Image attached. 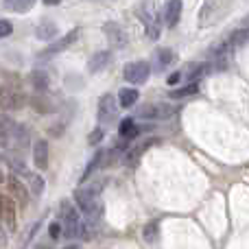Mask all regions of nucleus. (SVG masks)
Wrapping results in <instances>:
<instances>
[{
    "label": "nucleus",
    "mask_w": 249,
    "mask_h": 249,
    "mask_svg": "<svg viewBox=\"0 0 249 249\" xmlns=\"http://www.w3.org/2000/svg\"><path fill=\"white\" fill-rule=\"evenodd\" d=\"M59 223H61V236L66 241H74L81 234V219H79V210L72 201L64 199L59 203Z\"/></svg>",
    "instance_id": "nucleus-1"
},
{
    "label": "nucleus",
    "mask_w": 249,
    "mask_h": 249,
    "mask_svg": "<svg viewBox=\"0 0 249 249\" xmlns=\"http://www.w3.org/2000/svg\"><path fill=\"white\" fill-rule=\"evenodd\" d=\"M124 81H129V86H142V83L149 81L151 77V64L149 61H131V64L124 66L123 70Z\"/></svg>",
    "instance_id": "nucleus-2"
},
{
    "label": "nucleus",
    "mask_w": 249,
    "mask_h": 249,
    "mask_svg": "<svg viewBox=\"0 0 249 249\" xmlns=\"http://www.w3.org/2000/svg\"><path fill=\"white\" fill-rule=\"evenodd\" d=\"M4 184H7L9 188V195H11V199L18 203V206L26 208L29 206V199H31V193H29V186L24 184V181L18 179V175H9L7 179H4Z\"/></svg>",
    "instance_id": "nucleus-3"
},
{
    "label": "nucleus",
    "mask_w": 249,
    "mask_h": 249,
    "mask_svg": "<svg viewBox=\"0 0 249 249\" xmlns=\"http://www.w3.org/2000/svg\"><path fill=\"white\" fill-rule=\"evenodd\" d=\"M26 105V96L13 88H0V109L4 112H18Z\"/></svg>",
    "instance_id": "nucleus-4"
},
{
    "label": "nucleus",
    "mask_w": 249,
    "mask_h": 249,
    "mask_svg": "<svg viewBox=\"0 0 249 249\" xmlns=\"http://www.w3.org/2000/svg\"><path fill=\"white\" fill-rule=\"evenodd\" d=\"M79 35H81V31H79V29H72L70 33H66L61 39H57V42H53L51 46L44 48V51L39 53L37 57H39V59H48V57H53V55H59V53H64L66 48H70L74 42H77Z\"/></svg>",
    "instance_id": "nucleus-5"
},
{
    "label": "nucleus",
    "mask_w": 249,
    "mask_h": 249,
    "mask_svg": "<svg viewBox=\"0 0 249 249\" xmlns=\"http://www.w3.org/2000/svg\"><path fill=\"white\" fill-rule=\"evenodd\" d=\"M96 114H99V123L107 124L116 118L118 114V103L114 99V94H103L99 99V105H96Z\"/></svg>",
    "instance_id": "nucleus-6"
},
{
    "label": "nucleus",
    "mask_w": 249,
    "mask_h": 249,
    "mask_svg": "<svg viewBox=\"0 0 249 249\" xmlns=\"http://www.w3.org/2000/svg\"><path fill=\"white\" fill-rule=\"evenodd\" d=\"M171 112L173 109L164 103H149V105H142L136 116L142 118V121H164V118L171 116Z\"/></svg>",
    "instance_id": "nucleus-7"
},
{
    "label": "nucleus",
    "mask_w": 249,
    "mask_h": 249,
    "mask_svg": "<svg viewBox=\"0 0 249 249\" xmlns=\"http://www.w3.org/2000/svg\"><path fill=\"white\" fill-rule=\"evenodd\" d=\"M103 31H105L107 42L112 44L114 48H124L127 46V33H124V29L118 24V22H105Z\"/></svg>",
    "instance_id": "nucleus-8"
},
{
    "label": "nucleus",
    "mask_w": 249,
    "mask_h": 249,
    "mask_svg": "<svg viewBox=\"0 0 249 249\" xmlns=\"http://www.w3.org/2000/svg\"><path fill=\"white\" fill-rule=\"evenodd\" d=\"M0 221L4 223V228L9 232H16L18 230V212H16V201L11 197H4L2 203V214H0Z\"/></svg>",
    "instance_id": "nucleus-9"
},
{
    "label": "nucleus",
    "mask_w": 249,
    "mask_h": 249,
    "mask_svg": "<svg viewBox=\"0 0 249 249\" xmlns=\"http://www.w3.org/2000/svg\"><path fill=\"white\" fill-rule=\"evenodd\" d=\"M179 18H181V0H168L164 4V24L168 29H173V26H177Z\"/></svg>",
    "instance_id": "nucleus-10"
},
{
    "label": "nucleus",
    "mask_w": 249,
    "mask_h": 249,
    "mask_svg": "<svg viewBox=\"0 0 249 249\" xmlns=\"http://www.w3.org/2000/svg\"><path fill=\"white\" fill-rule=\"evenodd\" d=\"M33 164L37 171H46L48 168V142L37 140L33 144Z\"/></svg>",
    "instance_id": "nucleus-11"
},
{
    "label": "nucleus",
    "mask_w": 249,
    "mask_h": 249,
    "mask_svg": "<svg viewBox=\"0 0 249 249\" xmlns=\"http://www.w3.org/2000/svg\"><path fill=\"white\" fill-rule=\"evenodd\" d=\"M109 61H112V53L109 51H99L96 55L90 57V61H88V70H90L92 74H99V72H103V70L107 68Z\"/></svg>",
    "instance_id": "nucleus-12"
},
{
    "label": "nucleus",
    "mask_w": 249,
    "mask_h": 249,
    "mask_svg": "<svg viewBox=\"0 0 249 249\" xmlns=\"http://www.w3.org/2000/svg\"><path fill=\"white\" fill-rule=\"evenodd\" d=\"M29 105L35 109L37 114H53L55 112V103H53L51 96L46 94H35V96H29Z\"/></svg>",
    "instance_id": "nucleus-13"
},
{
    "label": "nucleus",
    "mask_w": 249,
    "mask_h": 249,
    "mask_svg": "<svg viewBox=\"0 0 249 249\" xmlns=\"http://www.w3.org/2000/svg\"><path fill=\"white\" fill-rule=\"evenodd\" d=\"M138 99H140V92L136 90V88H123L121 92H118V105L124 109H129V107H133V105L138 103Z\"/></svg>",
    "instance_id": "nucleus-14"
},
{
    "label": "nucleus",
    "mask_w": 249,
    "mask_h": 249,
    "mask_svg": "<svg viewBox=\"0 0 249 249\" xmlns=\"http://www.w3.org/2000/svg\"><path fill=\"white\" fill-rule=\"evenodd\" d=\"M29 81L37 92L48 90V86H51V77H48V72H44V70H39V68L29 74Z\"/></svg>",
    "instance_id": "nucleus-15"
},
{
    "label": "nucleus",
    "mask_w": 249,
    "mask_h": 249,
    "mask_svg": "<svg viewBox=\"0 0 249 249\" xmlns=\"http://www.w3.org/2000/svg\"><path fill=\"white\" fill-rule=\"evenodd\" d=\"M118 133H121L123 140H136V138L140 136L142 131H140V127H138V124L131 121V118H124V121H121Z\"/></svg>",
    "instance_id": "nucleus-16"
},
{
    "label": "nucleus",
    "mask_w": 249,
    "mask_h": 249,
    "mask_svg": "<svg viewBox=\"0 0 249 249\" xmlns=\"http://www.w3.org/2000/svg\"><path fill=\"white\" fill-rule=\"evenodd\" d=\"M26 186H29L31 195L39 197V195L44 193V188H46V181H44V177L37 175V173H26Z\"/></svg>",
    "instance_id": "nucleus-17"
},
{
    "label": "nucleus",
    "mask_w": 249,
    "mask_h": 249,
    "mask_svg": "<svg viewBox=\"0 0 249 249\" xmlns=\"http://www.w3.org/2000/svg\"><path fill=\"white\" fill-rule=\"evenodd\" d=\"M216 7H219V0H206L201 11H199V24L206 26L208 22H212V18H214V13H216Z\"/></svg>",
    "instance_id": "nucleus-18"
},
{
    "label": "nucleus",
    "mask_w": 249,
    "mask_h": 249,
    "mask_svg": "<svg viewBox=\"0 0 249 249\" xmlns=\"http://www.w3.org/2000/svg\"><path fill=\"white\" fill-rule=\"evenodd\" d=\"M142 238L146 243H158L160 238V223L158 221H149V223L142 228Z\"/></svg>",
    "instance_id": "nucleus-19"
},
{
    "label": "nucleus",
    "mask_w": 249,
    "mask_h": 249,
    "mask_svg": "<svg viewBox=\"0 0 249 249\" xmlns=\"http://www.w3.org/2000/svg\"><path fill=\"white\" fill-rule=\"evenodd\" d=\"M35 4V0H4V7L13 13H26Z\"/></svg>",
    "instance_id": "nucleus-20"
},
{
    "label": "nucleus",
    "mask_w": 249,
    "mask_h": 249,
    "mask_svg": "<svg viewBox=\"0 0 249 249\" xmlns=\"http://www.w3.org/2000/svg\"><path fill=\"white\" fill-rule=\"evenodd\" d=\"M103 158H105V151H96V155H94V158L90 160V162H88L86 171H83V175H81V181H86L88 177H90L92 173H94L96 168L101 166V164H103Z\"/></svg>",
    "instance_id": "nucleus-21"
},
{
    "label": "nucleus",
    "mask_w": 249,
    "mask_h": 249,
    "mask_svg": "<svg viewBox=\"0 0 249 249\" xmlns=\"http://www.w3.org/2000/svg\"><path fill=\"white\" fill-rule=\"evenodd\" d=\"M173 59H175V53L168 51V48H158V51H155V61L160 64V68L162 70L166 68V66H171Z\"/></svg>",
    "instance_id": "nucleus-22"
},
{
    "label": "nucleus",
    "mask_w": 249,
    "mask_h": 249,
    "mask_svg": "<svg viewBox=\"0 0 249 249\" xmlns=\"http://www.w3.org/2000/svg\"><path fill=\"white\" fill-rule=\"evenodd\" d=\"M249 42V31L245 29H238V31H234L232 35H230V46L232 48H241V46H245V44Z\"/></svg>",
    "instance_id": "nucleus-23"
},
{
    "label": "nucleus",
    "mask_w": 249,
    "mask_h": 249,
    "mask_svg": "<svg viewBox=\"0 0 249 249\" xmlns=\"http://www.w3.org/2000/svg\"><path fill=\"white\" fill-rule=\"evenodd\" d=\"M55 33H57V26L53 24V22H44V24H39L37 31H35L37 39H44V42H46V39H51Z\"/></svg>",
    "instance_id": "nucleus-24"
},
{
    "label": "nucleus",
    "mask_w": 249,
    "mask_h": 249,
    "mask_svg": "<svg viewBox=\"0 0 249 249\" xmlns=\"http://www.w3.org/2000/svg\"><path fill=\"white\" fill-rule=\"evenodd\" d=\"M197 92H199V83H188V86L179 88V90H173L171 92V99H184V96L197 94Z\"/></svg>",
    "instance_id": "nucleus-25"
},
{
    "label": "nucleus",
    "mask_w": 249,
    "mask_h": 249,
    "mask_svg": "<svg viewBox=\"0 0 249 249\" xmlns=\"http://www.w3.org/2000/svg\"><path fill=\"white\" fill-rule=\"evenodd\" d=\"M144 33L149 35L151 39H158V37H160V29H158V24H155L153 20H144Z\"/></svg>",
    "instance_id": "nucleus-26"
},
{
    "label": "nucleus",
    "mask_w": 249,
    "mask_h": 249,
    "mask_svg": "<svg viewBox=\"0 0 249 249\" xmlns=\"http://www.w3.org/2000/svg\"><path fill=\"white\" fill-rule=\"evenodd\" d=\"M105 138V133H103V127H96V129H92V133L88 136V144H99L101 140Z\"/></svg>",
    "instance_id": "nucleus-27"
},
{
    "label": "nucleus",
    "mask_w": 249,
    "mask_h": 249,
    "mask_svg": "<svg viewBox=\"0 0 249 249\" xmlns=\"http://www.w3.org/2000/svg\"><path fill=\"white\" fill-rule=\"evenodd\" d=\"M48 236H51L53 241L61 238V223H59V221H53V223L48 225Z\"/></svg>",
    "instance_id": "nucleus-28"
},
{
    "label": "nucleus",
    "mask_w": 249,
    "mask_h": 249,
    "mask_svg": "<svg viewBox=\"0 0 249 249\" xmlns=\"http://www.w3.org/2000/svg\"><path fill=\"white\" fill-rule=\"evenodd\" d=\"M13 33V24L9 20H0V39L2 37H9Z\"/></svg>",
    "instance_id": "nucleus-29"
},
{
    "label": "nucleus",
    "mask_w": 249,
    "mask_h": 249,
    "mask_svg": "<svg viewBox=\"0 0 249 249\" xmlns=\"http://www.w3.org/2000/svg\"><path fill=\"white\" fill-rule=\"evenodd\" d=\"M181 81H184V77H181V70H177V72H173L171 74V77H168L166 79V83H168V86H177V83H181Z\"/></svg>",
    "instance_id": "nucleus-30"
},
{
    "label": "nucleus",
    "mask_w": 249,
    "mask_h": 249,
    "mask_svg": "<svg viewBox=\"0 0 249 249\" xmlns=\"http://www.w3.org/2000/svg\"><path fill=\"white\" fill-rule=\"evenodd\" d=\"M4 243H7V234H4L2 230H0V249L4 247Z\"/></svg>",
    "instance_id": "nucleus-31"
},
{
    "label": "nucleus",
    "mask_w": 249,
    "mask_h": 249,
    "mask_svg": "<svg viewBox=\"0 0 249 249\" xmlns=\"http://www.w3.org/2000/svg\"><path fill=\"white\" fill-rule=\"evenodd\" d=\"M44 4H48V7H55V4H59L61 0H42Z\"/></svg>",
    "instance_id": "nucleus-32"
},
{
    "label": "nucleus",
    "mask_w": 249,
    "mask_h": 249,
    "mask_svg": "<svg viewBox=\"0 0 249 249\" xmlns=\"http://www.w3.org/2000/svg\"><path fill=\"white\" fill-rule=\"evenodd\" d=\"M2 203H4V195H0V214H2Z\"/></svg>",
    "instance_id": "nucleus-33"
},
{
    "label": "nucleus",
    "mask_w": 249,
    "mask_h": 249,
    "mask_svg": "<svg viewBox=\"0 0 249 249\" xmlns=\"http://www.w3.org/2000/svg\"><path fill=\"white\" fill-rule=\"evenodd\" d=\"M61 249H79V245H74V243H72V245H66V247H61Z\"/></svg>",
    "instance_id": "nucleus-34"
},
{
    "label": "nucleus",
    "mask_w": 249,
    "mask_h": 249,
    "mask_svg": "<svg viewBox=\"0 0 249 249\" xmlns=\"http://www.w3.org/2000/svg\"><path fill=\"white\" fill-rule=\"evenodd\" d=\"M4 179H7V175H4V173L0 171V184H4Z\"/></svg>",
    "instance_id": "nucleus-35"
},
{
    "label": "nucleus",
    "mask_w": 249,
    "mask_h": 249,
    "mask_svg": "<svg viewBox=\"0 0 249 249\" xmlns=\"http://www.w3.org/2000/svg\"><path fill=\"white\" fill-rule=\"evenodd\" d=\"M2 160H4V158H2V155H0V162H2Z\"/></svg>",
    "instance_id": "nucleus-36"
}]
</instances>
